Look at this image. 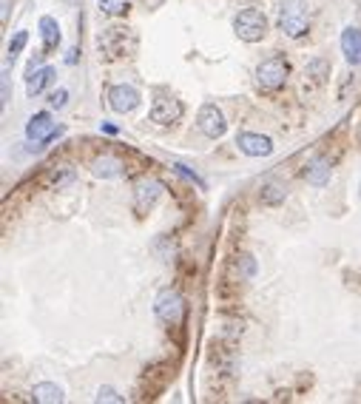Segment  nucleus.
<instances>
[{"instance_id":"1","label":"nucleus","mask_w":361,"mask_h":404,"mask_svg":"<svg viewBox=\"0 0 361 404\" xmlns=\"http://www.w3.org/2000/svg\"><path fill=\"white\" fill-rule=\"evenodd\" d=\"M276 23L279 29L287 35V37H304L307 29H310V12H307V3L304 0H279V15H276Z\"/></svg>"},{"instance_id":"2","label":"nucleus","mask_w":361,"mask_h":404,"mask_svg":"<svg viewBox=\"0 0 361 404\" xmlns=\"http://www.w3.org/2000/svg\"><path fill=\"white\" fill-rule=\"evenodd\" d=\"M97 49L100 55H106L108 60H119L137 49V37L131 29H123V26H111V29H103V35L97 37Z\"/></svg>"},{"instance_id":"3","label":"nucleus","mask_w":361,"mask_h":404,"mask_svg":"<svg viewBox=\"0 0 361 404\" xmlns=\"http://www.w3.org/2000/svg\"><path fill=\"white\" fill-rule=\"evenodd\" d=\"M233 32L245 43H259L264 35H268V17H264L259 9H242L233 17Z\"/></svg>"},{"instance_id":"4","label":"nucleus","mask_w":361,"mask_h":404,"mask_svg":"<svg viewBox=\"0 0 361 404\" xmlns=\"http://www.w3.org/2000/svg\"><path fill=\"white\" fill-rule=\"evenodd\" d=\"M287 75H291V66H287V60H284L282 55H273V57L262 60V63L256 66V83H259V88H264V91L282 88L284 80H287Z\"/></svg>"},{"instance_id":"5","label":"nucleus","mask_w":361,"mask_h":404,"mask_svg":"<svg viewBox=\"0 0 361 404\" xmlns=\"http://www.w3.org/2000/svg\"><path fill=\"white\" fill-rule=\"evenodd\" d=\"M154 314L159 322L165 325H179L182 322V314H185V305H182V296L174 291V288H165L157 294V302H154Z\"/></svg>"},{"instance_id":"6","label":"nucleus","mask_w":361,"mask_h":404,"mask_svg":"<svg viewBox=\"0 0 361 404\" xmlns=\"http://www.w3.org/2000/svg\"><path fill=\"white\" fill-rule=\"evenodd\" d=\"M63 134V126H57L52 120V114L49 111H37L35 117H29V123H26V137L32 142H40V146H46V142H52L55 137Z\"/></svg>"},{"instance_id":"7","label":"nucleus","mask_w":361,"mask_h":404,"mask_svg":"<svg viewBox=\"0 0 361 404\" xmlns=\"http://www.w3.org/2000/svg\"><path fill=\"white\" fill-rule=\"evenodd\" d=\"M197 126H199V131L205 134V137H211V140H219V137H225V131H228V123H225V114L216 108L213 103H205L202 108H199V114H197Z\"/></svg>"},{"instance_id":"8","label":"nucleus","mask_w":361,"mask_h":404,"mask_svg":"<svg viewBox=\"0 0 361 404\" xmlns=\"http://www.w3.org/2000/svg\"><path fill=\"white\" fill-rule=\"evenodd\" d=\"M182 114H185V108H182V103L174 100V97H159V100L151 106V111H148L151 123H157V126L179 123V120H182Z\"/></svg>"},{"instance_id":"9","label":"nucleus","mask_w":361,"mask_h":404,"mask_svg":"<svg viewBox=\"0 0 361 404\" xmlns=\"http://www.w3.org/2000/svg\"><path fill=\"white\" fill-rule=\"evenodd\" d=\"M236 146H239V151L248 154V157H268V154H273V140L264 137V134H253V131L239 134Z\"/></svg>"},{"instance_id":"10","label":"nucleus","mask_w":361,"mask_h":404,"mask_svg":"<svg viewBox=\"0 0 361 404\" xmlns=\"http://www.w3.org/2000/svg\"><path fill=\"white\" fill-rule=\"evenodd\" d=\"M108 106L117 114H128L139 106V91L134 86H114L108 88Z\"/></svg>"},{"instance_id":"11","label":"nucleus","mask_w":361,"mask_h":404,"mask_svg":"<svg viewBox=\"0 0 361 404\" xmlns=\"http://www.w3.org/2000/svg\"><path fill=\"white\" fill-rule=\"evenodd\" d=\"M159 194H162V185L157 180H142V182H137V188H134V208L139 213L154 208V202L159 200Z\"/></svg>"},{"instance_id":"12","label":"nucleus","mask_w":361,"mask_h":404,"mask_svg":"<svg viewBox=\"0 0 361 404\" xmlns=\"http://www.w3.org/2000/svg\"><path fill=\"white\" fill-rule=\"evenodd\" d=\"M342 52H344V57H347V63H353V66H358L361 63V29H355V26H347L344 32H342Z\"/></svg>"},{"instance_id":"13","label":"nucleus","mask_w":361,"mask_h":404,"mask_svg":"<svg viewBox=\"0 0 361 404\" xmlns=\"http://www.w3.org/2000/svg\"><path fill=\"white\" fill-rule=\"evenodd\" d=\"M94 174L103 177V180H117V177L126 174V162L111 157V154H103V157L94 160Z\"/></svg>"},{"instance_id":"14","label":"nucleus","mask_w":361,"mask_h":404,"mask_svg":"<svg viewBox=\"0 0 361 404\" xmlns=\"http://www.w3.org/2000/svg\"><path fill=\"white\" fill-rule=\"evenodd\" d=\"M330 162L327 160H322V157H313L310 162H307V171H304V180L313 185V188H322V185H327L330 182Z\"/></svg>"},{"instance_id":"15","label":"nucleus","mask_w":361,"mask_h":404,"mask_svg":"<svg viewBox=\"0 0 361 404\" xmlns=\"http://www.w3.org/2000/svg\"><path fill=\"white\" fill-rule=\"evenodd\" d=\"M52 80H55V68H49V66H43V68H37V71H29L26 94H29V97H37V94L46 91V86H49Z\"/></svg>"},{"instance_id":"16","label":"nucleus","mask_w":361,"mask_h":404,"mask_svg":"<svg viewBox=\"0 0 361 404\" xmlns=\"http://www.w3.org/2000/svg\"><path fill=\"white\" fill-rule=\"evenodd\" d=\"M40 37H43V46H46V49H57V46H60V40H63V35H60V23L55 20V17H49V15H46V17H40Z\"/></svg>"},{"instance_id":"17","label":"nucleus","mask_w":361,"mask_h":404,"mask_svg":"<svg viewBox=\"0 0 361 404\" xmlns=\"http://www.w3.org/2000/svg\"><path fill=\"white\" fill-rule=\"evenodd\" d=\"M32 398L35 401H43V404H60L63 401V390L52 382H40L32 387Z\"/></svg>"},{"instance_id":"18","label":"nucleus","mask_w":361,"mask_h":404,"mask_svg":"<svg viewBox=\"0 0 361 404\" xmlns=\"http://www.w3.org/2000/svg\"><path fill=\"white\" fill-rule=\"evenodd\" d=\"M304 77L313 83V86H322L327 77H330V63L324 57H316V60H310L307 68H304Z\"/></svg>"},{"instance_id":"19","label":"nucleus","mask_w":361,"mask_h":404,"mask_svg":"<svg viewBox=\"0 0 361 404\" xmlns=\"http://www.w3.org/2000/svg\"><path fill=\"white\" fill-rule=\"evenodd\" d=\"M284 197H287V188L282 182H268L262 188V202L264 205H279V202H284Z\"/></svg>"},{"instance_id":"20","label":"nucleus","mask_w":361,"mask_h":404,"mask_svg":"<svg viewBox=\"0 0 361 404\" xmlns=\"http://www.w3.org/2000/svg\"><path fill=\"white\" fill-rule=\"evenodd\" d=\"M97 6H100V12H106V15H111V17H119V15L128 12L131 0H97Z\"/></svg>"},{"instance_id":"21","label":"nucleus","mask_w":361,"mask_h":404,"mask_svg":"<svg viewBox=\"0 0 361 404\" xmlns=\"http://www.w3.org/2000/svg\"><path fill=\"white\" fill-rule=\"evenodd\" d=\"M29 43V32H17L12 40H9V60H14L20 52H23V46Z\"/></svg>"},{"instance_id":"22","label":"nucleus","mask_w":361,"mask_h":404,"mask_svg":"<svg viewBox=\"0 0 361 404\" xmlns=\"http://www.w3.org/2000/svg\"><path fill=\"white\" fill-rule=\"evenodd\" d=\"M253 273H256V259L253 256H242V259H239V276H242V279H253Z\"/></svg>"},{"instance_id":"23","label":"nucleus","mask_w":361,"mask_h":404,"mask_svg":"<svg viewBox=\"0 0 361 404\" xmlns=\"http://www.w3.org/2000/svg\"><path fill=\"white\" fill-rule=\"evenodd\" d=\"M71 180H75V171H71V169H66V165H60V169L57 171H52V185H66V182H71Z\"/></svg>"},{"instance_id":"24","label":"nucleus","mask_w":361,"mask_h":404,"mask_svg":"<svg viewBox=\"0 0 361 404\" xmlns=\"http://www.w3.org/2000/svg\"><path fill=\"white\" fill-rule=\"evenodd\" d=\"M66 103H68V91H66V88L52 91V97H49V106H52V108H66Z\"/></svg>"},{"instance_id":"25","label":"nucleus","mask_w":361,"mask_h":404,"mask_svg":"<svg viewBox=\"0 0 361 404\" xmlns=\"http://www.w3.org/2000/svg\"><path fill=\"white\" fill-rule=\"evenodd\" d=\"M174 169H177V174H182V177H188L191 182H197L199 188H205V180H199V177H197L194 171H191V169H188V165H182V162H174Z\"/></svg>"},{"instance_id":"26","label":"nucleus","mask_w":361,"mask_h":404,"mask_svg":"<svg viewBox=\"0 0 361 404\" xmlns=\"http://www.w3.org/2000/svg\"><path fill=\"white\" fill-rule=\"evenodd\" d=\"M97 401H123V396H117V390H111V387H100Z\"/></svg>"},{"instance_id":"27","label":"nucleus","mask_w":361,"mask_h":404,"mask_svg":"<svg viewBox=\"0 0 361 404\" xmlns=\"http://www.w3.org/2000/svg\"><path fill=\"white\" fill-rule=\"evenodd\" d=\"M139 3L146 6V9H159V6L165 3V0H139Z\"/></svg>"},{"instance_id":"28","label":"nucleus","mask_w":361,"mask_h":404,"mask_svg":"<svg viewBox=\"0 0 361 404\" xmlns=\"http://www.w3.org/2000/svg\"><path fill=\"white\" fill-rule=\"evenodd\" d=\"M66 63H68V66H75V63H77V49H71V52H68Z\"/></svg>"},{"instance_id":"29","label":"nucleus","mask_w":361,"mask_h":404,"mask_svg":"<svg viewBox=\"0 0 361 404\" xmlns=\"http://www.w3.org/2000/svg\"><path fill=\"white\" fill-rule=\"evenodd\" d=\"M100 131H106V134H117V126H111V123H103V126H100Z\"/></svg>"},{"instance_id":"30","label":"nucleus","mask_w":361,"mask_h":404,"mask_svg":"<svg viewBox=\"0 0 361 404\" xmlns=\"http://www.w3.org/2000/svg\"><path fill=\"white\" fill-rule=\"evenodd\" d=\"M358 194H361V185H358Z\"/></svg>"}]
</instances>
